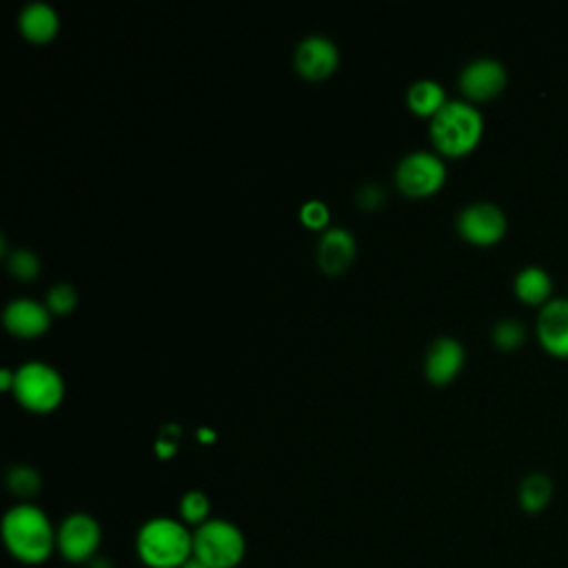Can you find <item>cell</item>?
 I'll return each instance as SVG.
<instances>
[{"instance_id": "1", "label": "cell", "mask_w": 568, "mask_h": 568, "mask_svg": "<svg viewBox=\"0 0 568 568\" xmlns=\"http://www.w3.org/2000/svg\"><path fill=\"white\" fill-rule=\"evenodd\" d=\"M55 532L58 526H53L49 515L31 501H18L2 517L4 548L24 566H40L58 552Z\"/></svg>"}, {"instance_id": "2", "label": "cell", "mask_w": 568, "mask_h": 568, "mask_svg": "<svg viewBox=\"0 0 568 568\" xmlns=\"http://www.w3.org/2000/svg\"><path fill=\"white\" fill-rule=\"evenodd\" d=\"M135 555L146 568H184L193 559V528L175 517H151L135 532Z\"/></svg>"}, {"instance_id": "3", "label": "cell", "mask_w": 568, "mask_h": 568, "mask_svg": "<svg viewBox=\"0 0 568 568\" xmlns=\"http://www.w3.org/2000/svg\"><path fill=\"white\" fill-rule=\"evenodd\" d=\"M484 135L481 111L466 100H448L430 118V140L439 153L457 158L473 151Z\"/></svg>"}, {"instance_id": "4", "label": "cell", "mask_w": 568, "mask_h": 568, "mask_svg": "<svg viewBox=\"0 0 568 568\" xmlns=\"http://www.w3.org/2000/svg\"><path fill=\"white\" fill-rule=\"evenodd\" d=\"M246 557V537L237 524L211 517L193 528V559L211 568H237Z\"/></svg>"}, {"instance_id": "5", "label": "cell", "mask_w": 568, "mask_h": 568, "mask_svg": "<svg viewBox=\"0 0 568 568\" xmlns=\"http://www.w3.org/2000/svg\"><path fill=\"white\" fill-rule=\"evenodd\" d=\"M13 395L24 408L49 413L62 402L64 382L53 366L44 362H27L16 371Z\"/></svg>"}, {"instance_id": "6", "label": "cell", "mask_w": 568, "mask_h": 568, "mask_svg": "<svg viewBox=\"0 0 568 568\" xmlns=\"http://www.w3.org/2000/svg\"><path fill=\"white\" fill-rule=\"evenodd\" d=\"M102 528L89 513H71L58 524V555L69 564H91L98 557Z\"/></svg>"}, {"instance_id": "7", "label": "cell", "mask_w": 568, "mask_h": 568, "mask_svg": "<svg viewBox=\"0 0 568 568\" xmlns=\"http://www.w3.org/2000/svg\"><path fill=\"white\" fill-rule=\"evenodd\" d=\"M446 180V164L437 153L413 151L404 155L395 171V182L404 195L426 197L442 189Z\"/></svg>"}, {"instance_id": "8", "label": "cell", "mask_w": 568, "mask_h": 568, "mask_svg": "<svg viewBox=\"0 0 568 568\" xmlns=\"http://www.w3.org/2000/svg\"><path fill=\"white\" fill-rule=\"evenodd\" d=\"M455 226L464 240L477 246H490L499 242L508 229L506 213L493 202H470L466 204L455 220Z\"/></svg>"}, {"instance_id": "9", "label": "cell", "mask_w": 568, "mask_h": 568, "mask_svg": "<svg viewBox=\"0 0 568 568\" xmlns=\"http://www.w3.org/2000/svg\"><path fill=\"white\" fill-rule=\"evenodd\" d=\"M459 89L468 100H490L499 95L506 89L508 82V71L504 62L490 55H481L470 60L462 71H459Z\"/></svg>"}, {"instance_id": "10", "label": "cell", "mask_w": 568, "mask_h": 568, "mask_svg": "<svg viewBox=\"0 0 568 568\" xmlns=\"http://www.w3.org/2000/svg\"><path fill=\"white\" fill-rule=\"evenodd\" d=\"M535 335L548 355L568 359V297H552L539 308Z\"/></svg>"}, {"instance_id": "11", "label": "cell", "mask_w": 568, "mask_h": 568, "mask_svg": "<svg viewBox=\"0 0 568 568\" xmlns=\"http://www.w3.org/2000/svg\"><path fill=\"white\" fill-rule=\"evenodd\" d=\"M339 51L326 36H308L295 49V69L308 80H322L335 71Z\"/></svg>"}, {"instance_id": "12", "label": "cell", "mask_w": 568, "mask_h": 568, "mask_svg": "<svg viewBox=\"0 0 568 568\" xmlns=\"http://www.w3.org/2000/svg\"><path fill=\"white\" fill-rule=\"evenodd\" d=\"M464 359H466V351L462 342L450 335H442L433 339V344L426 351V359H424L426 377L433 384H446L453 377H457V373L464 366Z\"/></svg>"}, {"instance_id": "13", "label": "cell", "mask_w": 568, "mask_h": 568, "mask_svg": "<svg viewBox=\"0 0 568 568\" xmlns=\"http://www.w3.org/2000/svg\"><path fill=\"white\" fill-rule=\"evenodd\" d=\"M4 326L18 337H38L49 328L51 311L31 297H16L4 306Z\"/></svg>"}, {"instance_id": "14", "label": "cell", "mask_w": 568, "mask_h": 568, "mask_svg": "<svg viewBox=\"0 0 568 568\" xmlns=\"http://www.w3.org/2000/svg\"><path fill=\"white\" fill-rule=\"evenodd\" d=\"M355 257V237L346 229H328L317 244V262L326 273H342Z\"/></svg>"}, {"instance_id": "15", "label": "cell", "mask_w": 568, "mask_h": 568, "mask_svg": "<svg viewBox=\"0 0 568 568\" xmlns=\"http://www.w3.org/2000/svg\"><path fill=\"white\" fill-rule=\"evenodd\" d=\"M18 27L27 40L49 42L58 33L60 18L51 4H47L42 0H33L22 7V11L18 16Z\"/></svg>"}, {"instance_id": "16", "label": "cell", "mask_w": 568, "mask_h": 568, "mask_svg": "<svg viewBox=\"0 0 568 568\" xmlns=\"http://www.w3.org/2000/svg\"><path fill=\"white\" fill-rule=\"evenodd\" d=\"M515 295L530 306H544L552 300V277L550 273L539 264L521 266L513 280Z\"/></svg>"}, {"instance_id": "17", "label": "cell", "mask_w": 568, "mask_h": 568, "mask_svg": "<svg viewBox=\"0 0 568 568\" xmlns=\"http://www.w3.org/2000/svg\"><path fill=\"white\" fill-rule=\"evenodd\" d=\"M550 499H552V479L546 473L535 470V473H528L519 481L517 501H519V508L524 513L539 515L541 510L548 508Z\"/></svg>"}, {"instance_id": "18", "label": "cell", "mask_w": 568, "mask_h": 568, "mask_svg": "<svg viewBox=\"0 0 568 568\" xmlns=\"http://www.w3.org/2000/svg\"><path fill=\"white\" fill-rule=\"evenodd\" d=\"M406 102H408V109L417 115H428L433 118L448 100H446V93H444V87L435 80H417L408 87V93H406Z\"/></svg>"}, {"instance_id": "19", "label": "cell", "mask_w": 568, "mask_h": 568, "mask_svg": "<svg viewBox=\"0 0 568 568\" xmlns=\"http://www.w3.org/2000/svg\"><path fill=\"white\" fill-rule=\"evenodd\" d=\"M180 521H184L189 528H197L204 521L211 519V499L202 490H186L180 497Z\"/></svg>"}, {"instance_id": "20", "label": "cell", "mask_w": 568, "mask_h": 568, "mask_svg": "<svg viewBox=\"0 0 568 568\" xmlns=\"http://www.w3.org/2000/svg\"><path fill=\"white\" fill-rule=\"evenodd\" d=\"M493 344L501 351H515L526 342V326L515 317H504L493 324Z\"/></svg>"}, {"instance_id": "21", "label": "cell", "mask_w": 568, "mask_h": 568, "mask_svg": "<svg viewBox=\"0 0 568 568\" xmlns=\"http://www.w3.org/2000/svg\"><path fill=\"white\" fill-rule=\"evenodd\" d=\"M40 473L27 464H16L9 468L7 473V486L13 495L22 497V499H29L33 497L38 490H40Z\"/></svg>"}, {"instance_id": "22", "label": "cell", "mask_w": 568, "mask_h": 568, "mask_svg": "<svg viewBox=\"0 0 568 568\" xmlns=\"http://www.w3.org/2000/svg\"><path fill=\"white\" fill-rule=\"evenodd\" d=\"M7 264H9V271L20 280H31L40 273V260L29 248H13L7 257Z\"/></svg>"}, {"instance_id": "23", "label": "cell", "mask_w": 568, "mask_h": 568, "mask_svg": "<svg viewBox=\"0 0 568 568\" xmlns=\"http://www.w3.org/2000/svg\"><path fill=\"white\" fill-rule=\"evenodd\" d=\"M75 304H78V291L67 282H60L47 291V306L51 313H60V315L69 313Z\"/></svg>"}, {"instance_id": "24", "label": "cell", "mask_w": 568, "mask_h": 568, "mask_svg": "<svg viewBox=\"0 0 568 568\" xmlns=\"http://www.w3.org/2000/svg\"><path fill=\"white\" fill-rule=\"evenodd\" d=\"M300 217H302V222H304L306 226H311V229H322V226H326V222H328V206H326L324 202H320V200H308V202L302 206Z\"/></svg>"}, {"instance_id": "25", "label": "cell", "mask_w": 568, "mask_h": 568, "mask_svg": "<svg viewBox=\"0 0 568 568\" xmlns=\"http://www.w3.org/2000/svg\"><path fill=\"white\" fill-rule=\"evenodd\" d=\"M355 202H357V206L364 209V211H375V209H379L382 202H384V191H382V186H377V184H364V186L357 191Z\"/></svg>"}, {"instance_id": "26", "label": "cell", "mask_w": 568, "mask_h": 568, "mask_svg": "<svg viewBox=\"0 0 568 568\" xmlns=\"http://www.w3.org/2000/svg\"><path fill=\"white\" fill-rule=\"evenodd\" d=\"M178 450V442L175 439H169V437H158V442H155V453L162 457V459H166V457H171L173 453Z\"/></svg>"}, {"instance_id": "27", "label": "cell", "mask_w": 568, "mask_h": 568, "mask_svg": "<svg viewBox=\"0 0 568 568\" xmlns=\"http://www.w3.org/2000/svg\"><path fill=\"white\" fill-rule=\"evenodd\" d=\"M13 384H16V371L2 368L0 371V388L2 390H13Z\"/></svg>"}, {"instance_id": "28", "label": "cell", "mask_w": 568, "mask_h": 568, "mask_svg": "<svg viewBox=\"0 0 568 568\" xmlns=\"http://www.w3.org/2000/svg\"><path fill=\"white\" fill-rule=\"evenodd\" d=\"M197 435H200L202 442H213V439H215V433H213L211 428H206V426H202V428L197 430Z\"/></svg>"}, {"instance_id": "29", "label": "cell", "mask_w": 568, "mask_h": 568, "mask_svg": "<svg viewBox=\"0 0 568 568\" xmlns=\"http://www.w3.org/2000/svg\"><path fill=\"white\" fill-rule=\"evenodd\" d=\"M184 568H211V566H206V564H202V561H197V559H191Z\"/></svg>"}]
</instances>
